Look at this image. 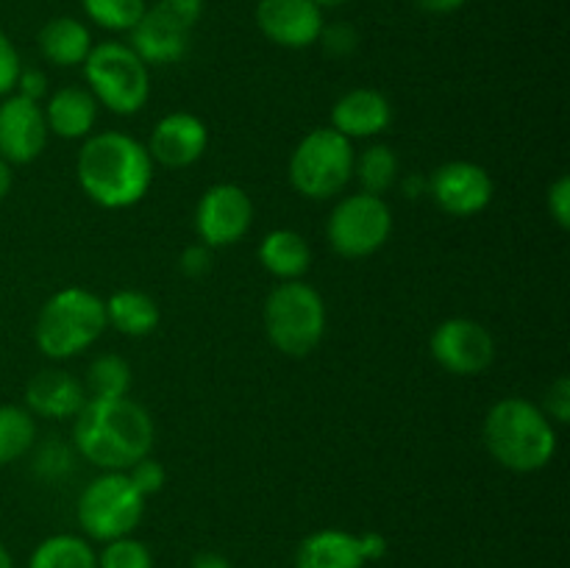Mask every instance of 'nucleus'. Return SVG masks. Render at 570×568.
I'll return each mask as SVG.
<instances>
[{"label":"nucleus","instance_id":"c03bdc74","mask_svg":"<svg viewBox=\"0 0 570 568\" xmlns=\"http://www.w3.org/2000/svg\"><path fill=\"white\" fill-rule=\"evenodd\" d=\"M0 568H14V560H11L9 549L3 543H0Z\"/></svg>","mask_w":570,"mask_h":568},{"label":"nucleus","instance_id":"c9c22d12","mask_svg":"<svg viewBox=\"0 0 570 568\" xmlns=\"http://www.w3.org/2000/svg\"><path fill=\"white\" fill-rule=\"evenodd\" d=\"M546 204H549V215L554 217L557 226H560L562 232H568L570 228V178L568 176H560L554 184H551Z\"/></svg>","mask_w":570,"mask_h":568},{"label":"nucleus","instance_id":"a878e982","mask_svg":"<svg viewBox=\"0 0 570 568\" xmlns=\"http://www.w3.org/2000/svg\"><path fill=\"white\" fill-rule=\"evenodd\" d=\"M37 445V418L17 404H0V466L20 460Z\"/></svg>","mask_w":570,"mask_h":568},{"label":"nucleus","instance_id":"9b49d317","mask_svg":"<svg viewBox=\"0 0 570 568\" xmlns=\"http://www.w3.org/2000/svg\"><path fill=\"white\" fill-rule=\"evenodd\" d=\"M254 226V200L237 184H215L195 206V232L209 248L239 243Z\"/></svg>","mask_w":570,"mask_h":568},{"label":"nucleus","instance_id":"a211bd4d","mask_svg":"<svg viewBox=\"0 0 570 568\" xmlns=\"http://www.w3.org/2000/svg\"><path fill=\"white\" fill-rule=\"evenodd\" d=\"M131 42L128 48L145 61V65H176L184 59L189 48V28L178 26L173 17L150 6L131 28Z\"/></svg>","mask_w":570,"mask_h":568},{"label":"nucleus","instance_id":"a18cd8bd","mask_svg":"<svg viewBox=\"0 0 570 568\" xmlns=\"http://www.w3.org/2000/svg\"><path fill=\"white\" fill-rule=\"evenodd\" d=\"M315 6H321V9H337V6L348 3V0H312Z\"/></svg>","mask_w":570,"mask_h":568},{"label":"nucleus","instance_id":"f8f14e48","mask_svg":"<svg viewBox=\"0 0 570 568\" xmlns=\"http://www.w3.org/2000/svg\"><path fill=\"white\" fill-rule=\"evenodd\" d=\"M426 195H432L438 209L445 215L473 217L488 209L495 195V184L493 176L476 161L454 159L429 173Z\"/></svg>","mask_w":570,"mask_h":568},{"label":"nucleus","instance_id":"9d476101","mask_svg":"<svg viewBox=\"0 0 570 568\" xmlns=\"http://www.w3.org/2000/svg\"><path fill=\"white\" fill-rule=\"evenodd\" d=\"M432 360L454 376H479L495 360V340L484 323L473 317H449L429 337Z\"/></svg>","mask_w":570,"mask_h":568},{"label":"nucleus","instance_id":"473e14b6","mask_svg":"<svg viewBox=\"0 0 570 568\" xmlns=\"http://www.w3.org/2000/svg\"><path fill=\"white\" fill-rule=\"evenodd\" d=\"M540 410L549 415V421L554 423V427L557 423L562 427V423L570 421V379L568 376H557L554 382L549 384Z\"/></svg>","mask_w":570,"mask_h":568},{"label":"nucleus","instance_id":"37998d69","mask_svg":"<svg viewBox=\"0 0 570 568\" xmlns=\"http://www.w3.org/2000/svg\"><path fill=\"white\" fill-rule=\"evenodd\" d=\"M11 189V165H6L3 159H0V200L9 195Z\"/></svg>","mask_w":570,"mask_h":568},{"label":"nucleus","instance_id":"7c9ffc66","mask_svg":"<svg viewBox=\"0 0 570 568\" xmlns=\"http://www.w3.org/2000/svg\"><path fill=\"white\" fill-rule=\"evenodd\" d=\"M126 473H128V479H131L134 488H137L139 493L145 496V499H150V496L159 493V490L165 488V482H167L165 466H161L159 460H154L150 454L134 462V466L128 468Z\"/></svg>","mask_w":570,"mask_h":568},{"label":"nucleus","instance_id":"4c0bfd02","mask_svg":"<svg viewBox=\"0 0 570 568\" xmlns=\"http://www.w3.org/2000/svg\"><path fill=\"white\" fill-rule=\"evenodd\" d=\"M17 95L28 100H42L48 95V76L42 70H33V67H22L20 76H17Z\"/></svg>","mask_w":570,"mask_h":568},{"label":"nucleus","instance_id":"cd10ccee","mask_svg":"<svg viewBox=\"0 0 570 568\" xmlns=\"http://www.w3.org/2000/svg\"><path fill=\"white\" fill-rule=\"evenodd\" d=\"M81 6L95 26L115 33L131 31L148 9L145 0H81Z\"/></svg>","mask_w":570,"mask_h":568},{"label":"nucleus","instance_id":"39448f33","mask_svg":"<svg viewBox=\"0 0 570 568\" xmlns=\"http://www.w3.org/2000/svg\"><path fill=\"white\" fill-rule=\"evenodd\" d=\"M262 321L273 349L284 356H309L326 337V301L304 278L278 282L267 293Z\"/></svg>","mask_w":570,"mask_h":568},{"label":"nucleus","instance_id":"dca6fc26","mask_svg":"<svg viewBox=\"0 0 570 568\" xmlns=\"http://www.w3.org/2000/svg\"><path fill=\"white\" fill-rule=\"evenodd\" d=\"M87 404V390L81 379L72 376L61 368H45L33 373L26 384V410L33 418H48V421H67L81 412Z\"/></svg>","mask_w":570,"mask_h":568},{"label":"nucleus","instance_id":"5701e85b","mask_svg":"<svg viewBox=\"0 0 570 568\" xmlns=\"http://www.w3.org/2000/svg\"><path fill=\"white\" fill-rule=\"evenodd\" d=\"M159 304L142 290H117L106 298V323L126 337H148L159 329Z\"/></svg>","mask_w":570,"mask_h":568},{"label":"nucleus","instance_id":"423d86ee","mask_svg":"<svg viewBox=\"0 0 570 568\" xmlns=\"http://www.w3.org/2000/svg\"><path fill=\"white\" fill-rule=\"evenodd\" d=\"M354 143L332 126L312 128L289 156V184L309 200H328L354 182Z\"/></svg>","mask_w":570,"mask_h":568},{"label":"nucleus","instance_id":"4468645a","mask_svg":"<svg viewBox=\"0 0 570 568\" xmlns=\"http://www.w3.org/2000/svg\"><path fill=\"white\" fill-rule=\"evenodd\" d=\"M145 148L154 165L167 170H187L209 148V128L193 111H170L156 123Z\"/></svg>","mask_w":570,"mask_h":568},{"label":"nucleus","instance_id":"b1692460","mask_svg":"<svg viewBox=\"0 0 570 568\" xmlns=\"http://www.w3.org/2000/svg\"><path fill=\"white\" fill-rule=\"evenodd\" d=\"M28 568H98V551L83 535H50L31 551Z\"/></svg>","mask_w":570,"mask_h":568},{"label":"nucleus","instance_id":"1a4fd4ad","mask_svg":"<svg viewBox=\"0 0 570 568\" xmlns=\"http://www.w3.org/2000/svg\"><path fill=\"white\" fill-rule=\"evenodd\" d=\"M390 234H393V209L379 195H343L326 221L328 245L343 259H367L379 254L387 245Z\"/></svg>","mask_w":570,"mask_h":568},{"label":"nucleus","instance_id":"ea45409f","mask_svg":"<svg viewBox=\"0 0 570 568\" xmlns=\"http://www.w3.org/2000/svg\"><path fill=\"white\" fill-rule=\"evenodd\" d=\"M189 568H234V566L226 555H220V551H198V555L193 557V562H189Z\"/></svg>","mask_w":570,"mask_h":568},{"label":"nucleus","instance_id":"7ed1b4c3","mask_svg":"<svg viewBox=\"0 0 570 568\" xmlns=\"http://www.w3.org/2000/svg\"><path fill=\"white\" fill-rule=\"evenodd\" d=\"M484 449L515 473L543 471L557 454V427L543 410L521 395L499 399L482 421Z\"/></svg>","mask_w":570,"mask_h":568},{"label":"nucleus","instance_id":"20e7f679","mask_svg":"<svg viewBox=\"0 0 570 568\" xmlns=\"http://www.w3.org/2000/svg\"><path fill=\"white\" fill-rule=\"evenodd\" d=\"M106 329V301L98 293L87 287H61L39 310L33 340L48 360L61 362L92 349Z\"/></svg>","mask_w":570,"mask_h":568},{"label":"nucleus","instance_id":"0eeeda50","mask_svg":"<svg viewBox=\"0 0 570 568\" xmlns=\"http://www.w3.org/2000/svg\"><path fill=\"white\" fill-rule=\"evenodd\" d=\"M81 67L83 78H87V89L95 95L98 106L109 109L111 115L131 117L148 104V65L126 42L92 45Z\"/></svg>","mask_w":570,"mask_h":568},{"label":"nucleus","instance_id":"c85d7f7f","mask_svg":"<svg viewBox=\"0 0 570 568\" xmlns=\"http://www.w3.org/2000/svg\"><path fill=\"white\" fill-rule=\"evenodd\" d=\"M98 568H154V551L134 535L106 540L98 551Z\"/></svg>","mask_w":570,"mask_h":568},{"label":"nucleus","instance_id":"c756f323","mask_svg":"<svg viewBox=\"0 0 570 568\" xmlns=\"http://www.w3.org/2000/svg\"><path fill=\"white\" fill-rule=\"evenodd\" d=\"M72 468V454L65 443H59L56 438H50L48 443H42L33 457V471L45 479H61L67 477Z\"/></svg>","mask_w":570,"mask_h":568},{"label":"nucleus","instance_id":"f3484780","mask_svg":"<svg viewBox=\"0 0 570 568\" xmlns=\"http://www.w3.org/2000/svg\"><path fill=\"white\" fill-rule=\"evenodd\" d=\"M393 123V106L387 95L371 87H356L340 95L337 104L332 106V128L343 137L373 139L384 134Z\"/></svg>","mask_w":570,"mask_h":568},{"label":"nucleus","instance_id":"2f4dec72","mask_svg":"<svg viewBox=\"0 0 570 568\" xmlns=\"http://www.w3.org/2000/svg\"><path fill=\"white\" fill-rule=\"evenodd\" d=\"M317 42L323 45V50H326L328 56L343 59V56H351L356 50V45H360V33H356L354 26H348V22H334V26H323L321 39H317Z\"/></svg>","mask_w":570,"mask_h":568},{"label":"nucleus","instance_id":"79ce46f5","mask_svg":"<svg viewBox=\"0 0 570 568\" xmlns=\"http://www.w3.org/2000/svg\"><path fill=\"white\" fill-rule=\"evenodd\" d=\"M404 195L406 198H421V195H426V176H417V178H406L404 184Z\"/></svg>","mask_w":570,"mask_h":568},{"label":"nucleus","instance_id":"ddd939ff","mask_svg":"<svg viewBox=\"0 0 570 568\" xmlns=\"http://www.w3.org/2000/svg\"><path fill=\"white\" fill-rule=\"evenodd\" d=\"M48 137L42 104L17 92L0 100V159L6 165H31L42 156Z\"/></svg>","mask_w":570,"mask_h":568},{"label":"nucleus","instance_id":"58836bf2","mask_svg":"<svg viewBox=\"0 0 570 568\" xmlns=\"http://www.w3.org/2000/svg\"><path fill=\"white\" fill-rule=\"evenodd\" d=\"M360 546H362V555H365L367 562H376L387 555L390 543L382 532L371 529V532H360Z\"/></svg>","mask_w":570,"mask_h":568},{"label":"nucleus","instance_id":"2eb2a0df","mask_svg":"<svg viewBox=\"0 0 570 568\" xmlns=\"http://www.w3.org/2000/svg\"><path fill=\"white\" fill-rule=\"evenodd\" d=\"M256 26L273 45L301 50L321 39L326 20L321 6L312 0H259Z\"/></svg>","mask_w":570,"mask_h":568},{"label":"nucleus","instance_id":"f03ea898","mask_svg":"<svg viewBox=\"0 0 570 568\" xmlns=\"http://www.w3.org/2000/svg\"><path fill=\"white\" fill-rule=\"evenodd\" d=\"M76 176L92 204L104 209H131L154 184V159L131 134H89L78 150Z\"/></svg>","mask_w":570,"mask_h":568},{"label":"nucleus","instance_id":"4be33fe9","mask_svg":"<svg viewBox=\"0 0 570 568\" xmlns=\"http://www.w3.org/2000/svg\"><path fill=\"white\" fill-rule=\"evenodd\" d=\"M39 50L56 67H81L92 50V37L76 17H53L39 31Z\"/></svg>","mask_w":570,"mask_h":568},{"label":"nucleus","instance_id":"412c9836","mask_svg":"<svg viewBox=\"0 0 570 568\" xmlns=\"http://www.w3.org/2000/svg\"><path fill=\"white\" fill-rule=\"evenodd\" d=\"M259 265L278 282L304 278L312 267V248L306 237L295 228H273L259 239Z\"/></svg>","mask_w":570,"mask_h":568},{"label":"nucleus","instance_id":"aec40b11","mask_svg":"<svg viewBox=\"0 0 570 568\" xmlns=\"http://www.w3.org/2000/svg\"><path fill=\"white\" fill-rule=\"evenodd\" d=\"M360 535L345 529H317L295 549V568H365Z\"/></svg>","mask_w":570,"mask_h":568},{"label":"nucleus","instance_id":"6ab92c4d","mask_svg":"<svg viewBox=\"0 0 570 568\" xmlns=\"http://www.w3.org/2000/svg\"><path fill=\"white\" fill-rule=\"evenodd\" d=\"M98 100L83 87L56 89L42 106L48 131L59 139H87L98 123Z\"/></svg>","mask_w":570,"mask_h":568},{"label":"nucleus","instance_id":"393cba45","mask_svg":"<svg viewBox=\"0 0 570 568\" xmlns=\"http://www.w3.org/2000/svg\"><path fill=\"white\" fill-rule=\"evenodd\" d=\"M354 178L360 182V193L384 198L399 184V156L390 145L371 143L354 156Z\"/></svg>","mask_w":570,"mask_h":568},{"label":"nucleus","instance_id":"a19ab883","mask_svg":"<svg viewBox=\"0 0 570 568\" xmlns=\"http://www.w3.org/2000/svg\"><path fill=\"white\" fill-rule=\"evenodd\" d=\"M468 0H417L423 11L429 14H451V11H460Z\"/></svg>","mask_w":570,"mask_h":568},{"label":"nucleus","instance_id":"bb28decb","mask_svg":"<svg viewBox=\"0 0 570 568\" xmlns=\"http://www.w3.org/2000/svg\"><path fill=\"white\" fill-rule=\"evenodd\" d=\"M131 365L120 354H98L87 368V399H122L131 390Z\"/></svg>","mask_w":570,"mask_h":568},{"label":"nucleus","instance_id":"f257e3e1","mask_svg":"<svg viewBox=\"0 0 570 568\" xmlns=\"http://www.w3.org/2000/svg\"><path fill=\"white\" fill-rule=\"evenodd\" d=\"M154 418L139 401L87 399L72 418V449L100 471H128L154 449Z\"/></svg>","mask_w":570,"mask_h":568},{"label":"nucleus","instance_id":"72a5a7b5","mask_svg":"<svg viewBox=\"0 0 570 568\" xmlns=\"http://www.w3.org/2000/svg\"><path fill=\"white\" fill-rule=\"evenodd\" d=\"M20 70H22V61H20V53H17L14 42L0 31V98L14 92Z\"/></svg>","mask_w":570,"mask_h":568},{"label":"nucleus","instance_id":"f704fd0d","mask_svg":"<svg viewBox=\"0 0 570 568\" xmlns=\"http://www.w3.org/2000/svg\"><path fill=\"white\" fill-rule=\"evenodd\" d=\"M154 6L156 9L165 11L167 17H173L178 26H184L193 31V28L198 26L200 17H204L206 0H156Z\"/></svg>","mask_w":570,"mask_h":568},{"label":"nucleus","instance_id":"6e6552de","mask_svg":"<svg viewBox=\"0 0 570 568\" xmlns=\"http://www.w3.org/2000/svg\"><path fill=\"white\" fill-rule=\"evenodd\" d=\"M145 496L131 484L126 471H104L83 484L76 505L78 527L83 538L106 540L126 538L145 518Z\"/></svg>","mask_w":570,"mask_h":568},{"label":"nucleus","instance_id":"e433bc0d","mask_svg":"<svg viewBox=\"0 0 570 568\" xmlns=\"http://www.w3.org/2000/svg\"><path fill=\"white\" fill-rule=\"evenodd\" d=\"M178 271L187 278H200L212 271V248L204 243L187 245L178 256Z\"/></svg>","mask_w":570,"mask_h":568}]
</instances>
